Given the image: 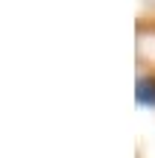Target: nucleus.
Segmentation results:
<instances>
[{
	"label": "nucleus",
	"instance_id": "nucleus-1",
	"mask_svg": "<svg viewBox=\"0 0 155 158\" xmlns=\"http://www.w3.org/2000/svg\"><path fill=\"white\" fill-rule=\"evenodd\" d=\"M138 100L144 106H155V82L152 79H141L138 82Z\"/></svg>",
	"mask_w": 155,
	"mask_h": 158
}]
</instances>
